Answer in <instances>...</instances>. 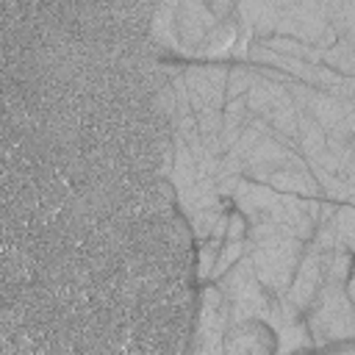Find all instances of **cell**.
<instances>
[{
  "mask_svg": "<svg viewBox=\"0 0 355 355\" xmlns=\"http://www.w3.org/2000/svg\"><path fill=\"white\" fill-rule=\"evenodd\" d=\"M219 244H222V239H211V236L205 239V244H202V250H200V261H197V272H200V277H211V269H214Z\"/></svg>",
  "mask_w": 355,
  "mask_h": 355,
  "instance_id": "cell-20",
  "label": "cell"
},
{
  "mask_svg": "<svg viewBox=\"0 0 355 355\" xmlns=\"http://www.w3.org/2000/svg\"><path fill=\"white\" fill-rule=\"evenodd\" d=\"M275 336L280 338V341H277V349H283V352H286V349H302V347H311V344H313L311 336H308V327L300 324L297 319H294L291 324L275 330Z\"/></svg>",
  "mask_w": 355,
  "mask_h": 355,
  "instance_id": "cell-17",
  "label": "cell"
},
{
  "mask_svg": "<svg viewBox=\"0 0 355 355\" xmlns=\"http://www.w3.org/2000/svg\"><path fill=\"white\" fill-rule=\"evenodd\" d=\"M186 216H189V222H191V233L205 241V239L211 236L214 222L222 216V208H200V211H191V214H186Z\"/></svg>",
  "mask_w": 355,
  "mask_h": 355,
  "instance_id": "cell-19",
  "label": "cell"
},
{
  "mask_svg": "<svg viewBox=\"0 0 355 355\" xmlns=\"http://www.w3.org/2000/svg\"><path fill=\"white\" fill-rule=\"evenodd\" d=\"M175 6H178V0H161L158 3L150 33H153L155 44H164V47L180 53V39H178V28H175Z\"/></svg>",
  "mask_w": 355,
  "mask_h": 355,
  "instance_id": "cell-11",
  "label": "cell"
},
{
  "mask_svg": "<svg viewBox=\"0 0 355 355\" xmlns=\"http://www.w3.org/2000/svg\"><path fill=\"white\" fill-rule=\"evenodd\" d=\"M355 214H352V205L349 202H341L336 205V214H333V236H336V250H344V252H352V222Z\"/></svg>",
  "mask_w": 355,
  "mask_h": 355,
  "instance_id": "cell-15",
  "label": "cell"
},
{
  "mask_svg": "<svg viewBox=\"0 0 355 355\" xmlns=\"http://www.w3.org/2000/svg\"><path fill=\"white\" fill-rule=\"evenodd\" d=\"M269 324L261 319H244L230 322L222 338V352L239 355V352H269Z\"/></svg>",
  "mask_w": 355,
  "mask_h": 355,
  "instance_id": "cell-9",
  "label": "cell"
},
{
  "mask_svg": "<svg viewBox=\"0 0 355 355\" xmlns=\"http://www.w3.org/2000/svg\"><path fill=\"white\" fill-rule=\"evenodd\" d=\"M305 311H308L305 327L316 347H327L355 336L352 297L347 294L344 280H324Z\"/></svg>",
  "mask_w": 355,
  "mask_h": 355,
  "instance_id": "cell-2",
  "label": "cell"
},
{
  "mask_svg": "<svg viewBox=\"0 0 355 355\" xmlns=\"http://www.w3.org/2000/svg\"><path fill=\"white\" fill-rule=\"evenodd\" d=\"M241 255H244V239H222L219 252H216V261H214V269H211V277L216 280V277H219L222 272H227Z\"/></svg>",
  "mask_w": 355,
  "mask_h": 355,
  "instance_id": "cell-16",
  "label": "cell"
},
{
  "mask_svg": "<svg viewBox=\"0 0 355 355\" xmlns=\"http://www.w3.org/2000/svg\"><path fill=\"white\" fill-rule=\"evenodd\" d=\"M255 69H258V75L244 94L247 111L261 116L275 133L294 139L297 136V105L286 89V80H275V78L263 75L261 67H255Z\"/></svg>",
  "mask_w": 355,
  "mask_h": 355,
  "instance_id": "cell-4",
  "label": "cell"
},
{
  "mask_svg": "<svg viewBox=\"0 0 355 355\" xmlns=\"http://www.w3.org/2000/svg\"><path fill=\"white\" fill-rule=\"evenodd\" d=\"M319 6L338 39H355V0H319Z\"/></svg>",
  "mask_w": 355,
  "mask_h": 355,
  "instance_id": "cell-12",
  "label": "cell"
},
{
  "mask_svg": "<svg viewBox=\"0 0 355 355\" xmlns=\"http://www.w3.org/2000/svg\"><path fill=\"white\" fill-rule=\"evenodd\" d=\"M236 42H239V22L219 19V22L208 31V36H205L202 47L197 50V55H202V58H222V55L233 53Z\"/></svg>",
  "mask_w": 355,
  "mask_h": 355,
  "instance_id": "cell-10",
  "label": "cell"
},
{
  "mask_svg": "<svg viewBox=\"0 0 355 355\" xmlns=\"http://www.w3.org/2000/svg\"><path fill=\"white\" fill-rule=\"evenodd\" d=\"M322 64L330 67L338 75L352 78L355 75V47H352V39H336L330 47H324L322 50Z\"/></svg>",
  "mask_w": 355,
  "mask_h": 355,
  "instance_id": "cell-14",
  "label": "cell"
},
{
  "mask_svg": "<svg viewBox=\"0 0 355 355\" xmlns=\"http://www.w3.org/2000/svg\"><path fill=\"white\" fill-rule=\"evenodd\" d=\"M186 92L191 114L200 111H222L225 105V86H227V67L222 64H189L183 69Z\"/></svg>",
  "mask_w": 355,
  "mask_h": 355,
  "instance_id": "cell-5",
  "label": "cell"
},
{
  "mask_svg": "<svg viewBox=\"0 0 355 355\" xmlns=\"http://www.w3.org/2000/svg\"><path fill=\"white\" fill-rule=\"evenodd\" d=\"M233 3H236V0H233Z\"/></svg>",
  "mask_w": 355,
  "mask_h": 355,
  "instance_id": "cell-23",
  "label": "cell"
},
{
  "mask_svg": "<svg viewBox=\"0 0 355 355\" xmlns=\"http://www.w3.org/2000/svg\"><path fill=\"white\" fill-rule=\"evenodd\" d=\"M236 200L239 214L250 222H272V225H286L300 241H308L316 227L319 216V200L316 197H300L288 191H277L266 183L247 180L241 178L230 194Z\"/></svg>",
  "mask_w": 355,
  "mask_h": 355,
  "instance_id": "cell-1",
  "label": "cell"
},
{
  "mask_svg": "<svg viewBox=\"0 0 355 355\" xmlns=\"http://www.w3.org/2000/svg\"><path fill=\"white\" fill-rule=\"evenodd\" d=\"M302 250H305V241H300L294 236H266L252 244L244 241V252L252 261L255 277L275 297L283 294V288L288 286Z\"/></svg>",
  "mask_w": 355,
  "mask_h": 355,
  "instance_id": "cell-3",
  "label": "cell"
},
{
  "mask_svg": "<svg viewBox=\"0 0 355 355\" xmlns=\"http://www.w3.org/2000/svg\"><path fill=\"white\" fill-rule=\"evenodd\" d=\"M322 283H324L322 255H319L316 247L305 244V250H302V255H300V261H297V269H294L288 286H286L283 294H277V297H280L294 313H302V311L311 305V300L316 297V291H319Z\"/></svg>",
  "mask_w": 355,
  "mask_h": 355,
  "instance_id": "cell-7",
  "label": "cell"
},
{
  "mask_svg": "<svg viewBox=\"0 0 355 355\" xmlns=\"http://www.w3.org/2000/svg\"><path fill=\"white\" fill-rule=\"evenodd\" d=\"M255 75H258V69H255V67H233V69H227L225 97H227V100H230V97H244V94H247V89L252 86Z\"/></svg>",
  "mask_w": 355,
  "mask_h": 355,
  "instance_id": "cell-18",
  "label": "cell"
},
{
  "mask_svg": "<svg viewBox=\"0 0 355 355\" xmlns=\"http://www.w3.org/2000/svg\"><path fill=\"white\" fill-rule=\"evenodd\" d=\"M202 3L211 8V14H214L216 19H227L230 11H233V0H202Z\"/></svg>",
  "mask_w": 355,
  "mask_h": 355,
  "instance_id": "cell-22",
  "label": "cell"
},
{
  "mask_svg": "<svg viewBox=\"0 0 355 355\" xmlns=\"http://www.w3.org/2000/svg\"><path fill=\"white\" fill-rule=\"evenodd\" d=\"M230 324L227 302L216 286H208L200 300V316H197V333H194V349L197 352H222V338Z\"/></svg>",
  "mask_w": 355,
  "mask_h": 355,
  "instance_id": "cell-6",
  "label": "cell"
},
{
  "mask_svg": "<svg viewBox=\"0 0 355 355\" xmlns=\"http://www.w3.org/2000/svg\"><path fill=\"white\" fill-rule=\"evenodd\" d=\"M263 47L275 50V53H283V55H291V58H302V61H313V64H322V50L308 44V42H300L294 36H280V33H272V36H263L258 39Z\"/></svg>",
  "mask_w": 355,
  "mask_h": 355,
  "instance_id": "cell-13",
  "label": "cell"
},
{
  "mask_svg": "<svg viewBox=\"0 0 355 355\" xmlns=\"http://www.w3.org/2000/svg\"><path fill=\"white\" fill-rule=\"evenodd\" d=\"M216 22L219 19L211 14V8L202 0H178V6H175V28H178V39H180V53L197 55V50L202 47L208 31Z\"/></svg>",
  "mask_w": 355,
  "mask_h": 355,
  "instance_id": "cell-8",
  "label": "cell"
},
{
  "mask_svg": "<svg viewBox=\"0 0 355 355\" xmlns=\"http://www.w3.org/2000/svg\"><path fill=\"white\" fill-rule=\"evenodd\" d=\"M247 233V222L241 214H233L227 216V225H225V239H244Z\"/></svg>",
  "mask_w": 355,
  "mask_h": 355,
  "instance_id": "cell-21",
  "label": "cell"
}]
</instances>
